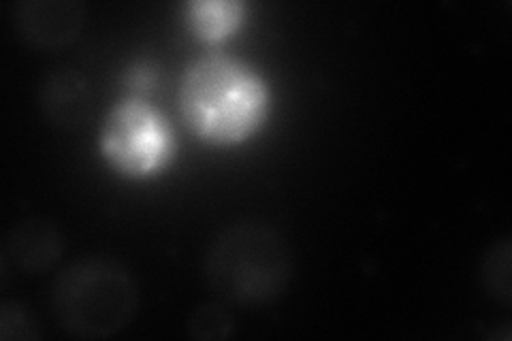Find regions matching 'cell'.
<instances>
[{"mask_svg": "<svg viewBox=\"0 0 512 341\" xmlns=\"http://www.w3.org/2000/svg\"><path fill=\"white\" fill-rule=\"evenodd\" d=\"M293 273L286 237L263 220H239L222 229L205 254V280L216 295L237 305L280 297Z\"/></svg>", "mask_w": 512, "mask_h": 341, "instance_id": "cell-2", "label": "cell"}, {"mask_svg": "<svg viewBox=\"0 0 512 341\" xmlns=\"http://www.w3.org/2000/svg\"><path fill=\"white\" fill-rule=\"evenodd\" d=\"M178 103L192 135L214 148H235L267 122L271 92L263 75L244 60L205 54L186 67Z\"/></svg>", "mask_w": 512, "mask_h": 341, "instance_id": "cell-1", "label": "cell"}, {"mask_svg": "<svg viewBox=\"0 0 512 341\" xmlns=\"http://www.w3.org/2000/svg\"><path fill=\"white\" fill-rule=\"evenodd\" d=\"M62 254L58 226L45 218H28L13 224L3 239V263L28 275L50 271Z\"/></svg>", "mask_w": 512, "mask_h": 341, "instance_id": "cell-7", "label": "cell"}, {"mask_svg": "<svg viewBox=\"0 0 512 341\" xmlns=\"http://www.w3.org/2000/svg\"><path fill=\"white\" fill-rule=\"evenodd\" d=\"M510 256V239H500L485 252L483 263H480V282H483L487 295L504 305H510L512 299Z\"/></svg>", "mask_w": 512, "mask_h": 341, "instance_id": "cell-9", "label": "cell"}, {"mask_svg": "<svg viewBox=\"0 0 512 341\" xmlns=\"http://www.w3.org/2000/svg\"><path fill=\"white\" fill-rule=\"evenodd\" d=\"M39 331L35 322L24 312V307L13 301L0 305V339H37Z\"/></svg>", "mask_w": 512, "mask_h": 341, "instance_id": "cell-11", "label": "cell"}, {"mask_svg": "<svg viewBox=\"0 0 512 341\" xmlns=\"http://www.w3.org/2000/svg\"><path fill=\"white\" fill-rule=\"evenodd\" d=\"M150 84H152V71L146 69V67H141V64L137 69L131 71V75H128V86H133L135 92L150 88Z\"/></svg>", "mask_w": 512, "mask_h": 341, "instance_id": "cell-12", "label": "cell"}, {"mask_svg": "<svg viewBox=\"0 0 512 341\" xmlns=\"http://www.w3.org/2000/svg\"><path fill=\"white\" fill-rule=\"evenodd\" d=\"M39 109L50 124L75 131L92 116L94 94L90 81L71 67L52 69L41 79Z\"/></svg>", "mask_w": 512, "mask_h": 341, "instance_id": "cell-6", "label": "cell"}, {"mask_svg": "<svg viewBox=\"0 0 512 341\" xmlns=\"http://www.w3.org/2000/svg\"><path fill=\"white\" fill-rule=\"evenodd\" d=\"M99 148L109 169L126 180L146 182L169 167L175 139L163 113L141 96H128L107 111Z\"/></svg>", "mask_w": 512, "mask_h": 341, "instance_id": "cell-4", "label": "cell"}, {"mask_svg": "<svg viewBox=\"0 0 512 341\" xmlns=\"http://www.w3.org/2000/svg\"><path fill=\"white\" fill-rule=\"evenodd\" d=\"M186 329L197 341L229 339L233 333V316L222 303H203L190 312Z\"/></svg>", "mask_w": 512, "mask_h": 341, "instance_id": "cell-10", "label": "cell"}, {"mask_svg": "<svg viewBox=\"0 0 512 341\" xmlns=\"http://www.w3.org/2000/svg\"><path fill=\"white\" fill-rule=\"evenodd\" d=\"M137 284L111 258H79L52 284V316L58 327L79 339H105L126 329L137 312Z\"/></svg>", "mask_w": 512, "mask_h": 341, "instance_id": "cell-3", "label": "cell"}, {"mask_svg": "<svg viewBox=\"0 0 512 341\" xmlns=\"http://www.w3.org/2000/svg\"><path fill=\"white\" fill-rule=\"evenodd\" d=\"M184 18L199 41L216 45L242 26L246 5L239 0H190L184 5Z\"/></svg>", "mask_w": 512, "mask_h": 341, "instance_id": "cell-8", "label": "cell"}, {"mask_svg": "<svg viewBox=\"0 0 512 341\" xmlns=\"http://www.w3.org/2000/svg\"><path fill=\"white\" fill-rule=\"evenodd\" d=\"M86 22L77 0H24L13 9V26L20 39L35 50L56 52L73 43Z\"/></svg>", "mask_w": 512, "mask_h": 341, "instance_id": "cell-5", "label": "cell"}]
</instances>
